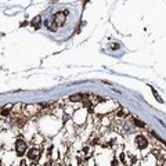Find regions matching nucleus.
<instances>
[{"label":"nucleus","mask_w":166,"mask_h":166,"mask_svg":"<svg viewBox=\"0 0 166 166\" xmlns=\"http://www.w3.org/2000/svg\"><path fill=\"white\" fill-rule=\"evenodd\" d=\"M42 155V148L40 147H33V148L28 149V159L35 161V159H39V156Z\"/></svg>","instance_id":"3"},{"label":"nucleus","mask_w":166,"mask_h":166,"mask_svg":"<svg viewBox=\"0 0 166 166\" xmlns=\"http://www.w3.org/2000/svg\"><path fill=\"white\" fill-rule=\"evenodd\" d=\"M83 97H85V96H83V94H76V96H72V97H69V101H72V102L83 101Z\"/></svg>","instance_id":"7"},{"label":"nucleus","mask_w":166,"mask_h":166,"mask_svg":"<svg viewBox=\"0 0 166 166\" xmlns=\"http://www.w3.org/2000/svg\"><path fill=\"white\" fill-rule=\"evenodd\" d=\"M133 121H134V123H136V126H140L141 129H144L146 127V125L141 122V121H139V119H136V118H133Z\"/></svg>","instance_id":"9"},{"label":"nucleus","mask_w":166,"mask_h":166,"mask_svg":"<svg viewBox=\"0 0 166 166\" xmlns=\"http://www.w3.org/2000/svg\"><path fill=\"white\" fill-rule=\"evenodd\" d=\"M134 144L139 149H146L148 147V139H147L146 136L139 134L134 137Z\"/></svg>","instance_id":"2"},{"label":"nucleus","mask_w":166,"mask_h":166,"mask_svg":"<svg viewBox=\"0 0 166 166\" xmlns=\"http://www.w3.org/2000/svg\"><path fill=\"white\" fill-rule=\"evenodd\" d=\"M67 11H65V13H57L54 15V22L55 24L58 25V27H60V25H62L65 22V20H67V18H65V15H67Z\"/></svg>","instance_id":"4"},{"label":"nucleus","mask_w":166,"mask_h":166,"mask_svg":"<svg viewBox=\"0 0 166 166\" xmlns=\"http://www.w3.org/2000/svg\"><path fill=\"white\" fill-rule=\"evenodd\" d=\"M40 21H42L40 17H36L33 21H32V25H33L35 28H39V25H40Z\"/></svg>","instance_id":"8"},{"label":"nucleus","mask_w":166,"mask_h":166,"mask_svg":"<svg viewBox=\"0 0 166 166\" xmlns=\"http://www.w3.org/2000/svg\"><path fill=\"white\" fill-rule=\"evenodd\" d=\"M92 155H93V149L90 146H86L82 148V156H83V159H87V158H90Z\"/></svg>","instance_id":"5"},{"label":"nucleus","mask_w":166,"mask_h":166,"mask_svg":"<svg viewBox=\"0 0 166 166\" xmlns=\"http://www.w3.org/2000/svg\"><path fill=\"white\" fill-rule=\"evenodd\" d=\"M27 149H28V143L24 139H21V137L17 139V141H15V154L18 156H22L27 152Z\"/></svg>","instance_id":"1"},{"label":"nucleus","mask_w":166,"mask_h":166,"mask_svg":"<svg viewBox=\"0 0 166 166\" xmlns=\"http://www.w3.org/2000/svg\"><path fill=\"white\" fill-rule=\"evenodd\" d=\"M100 143V137L97 134H93L90 139H89V144L90 146H96V144H99Z\"/></svg>","instance_id":"6"}]
</instances>
